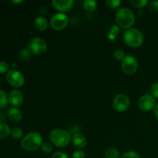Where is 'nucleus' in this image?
Wrapping results in <instances>:
<instances>
[{
    "instance_id": "obj_23",
    "label": "nucleus",
    "mask_w": 158,
    "mask_h": 158,
    "mask_svg": "<svg viewBox=\"0 0 158 158\" xmlns=\"http://www.w3.org/2000/svg\"><path fill=\"white\" fill-rule=\"evenodd\" d=\"M130 3L134 7L137 8V9H143L147 5H148V0H131Z\"/></svg>"
},
{
    "instance_id": "obj_17",
    "label": "nucleus",
    "mask_w": 158,
    "mask_h": 158,
    "mask_svg": "<svg viewBox=\"0 0 158 158\" xmlns=\"http://www.w3.org/2000/svg\"><path fill=\"white\" fill-rule=\"evenodd\" d=\"M83 8L89 12H94L97 8V2L94 0H86L83 3Z\"/></svg>"
},
{
    "instance_id": "obj_6",
    "label": "nucleus",
    "mask_w": 158,
    "mask_h": 158,
    "mask_svg": "<svg viewBox=\"0 0 158 158\" xmlns=\"http://www.w3.org/2000/svg\"><path fill=\"white\" fill-rule=\"evenodd\" d=\"M6 80L12 87L20 88L24 85L25 77L17 69H9L6 73Z\"/></svg>"
},
{
    "instance_id": "obj_15",
    "label": "nucleus",
    "mask_w": 158,
    "mask_h": 158,
    "mask_svg": "<svg viewBox=\"0 0 158 158\" xmlns=\"http://www.w3.org/2000/svg\"><path fill=\"white\" fill-rule=\"evenodd\" d=\"M34 26L37 30L43 32V31H46L49 27V22L45 17L38 16L34 20Z\"/></svg>"
},
{
    "instance_id": "obj_11",
    "label": "nucleus",
    "mask_w": 158,
    "mask_h": 158,
    "mask_svg": "<svg viewBox=\"0 0 158 158\" xmlns=\"http://www.w3.org/2000/svg\"><path fill=\"white\" fill-rule=\"evenodd\" d=\"M52 5L57 11L61 13H64L72 9L74 2L73 0H52Z\"/></svg>"
},
{
    "instance_id": "obj_35",
    "label": "nucleus",
    "mask_w": 158,
    "mask_h": 158,
    "mask_svg": "<svg viewBox=\"0 0 158 158\" xmlns=\"http://www.w3.org/2000/svg\"><path fill=\"white\" fill-rule=\"evenodd\" d=\"M11 2L13 3V4H21L23 2V1L22 0H18V1H11Z\"/></svg>"
},
{
    "instance_id": "obj_28",
    "label": "nucleus",
    "mask_w": 158,
    "mask_h": 158,
    "mask_svg": "<svg viewBox=\"0 0 158 158\" xmlns=\"http://www.w3.org/2000/svg\"><path fill=\"white\" fill-rule=\"evenodd\" d=\"M148 9L152 12H158V1H157V0L151 1V2L148 3Z\"/></svg>"
},
{
    "instance_id": "obj_20",
    "label": "nucleus",
    "mask_w": 158,
    "mask_h": 158,
    "mask_svg": "<svg viewBox=\"0 0 158 158\" xmlns=\"http://www.w3.org/2000/svg\"><path fill=\"white\" fill-rule=\"evenodd\" d=\"M31 52L27 48H23L20 50L19 53V58L23 62H26L31 58Z\"/></svg>"
},
{
    "instance_id": "obj_10",
    "label": "nucleus",
    "mask_w": 158,
    "mask_h": 158,
    "mask_svg": "<svg viewBox=\"0 0 158 158\" xmlns=\"http://www.w3.org/2000/svg\"><path fill=\"white\" fill-rule=\"evenodd\" d=\"M156 100L151 94H145L141 96L137 101L139 109L143 112L152 110L156 106Z\"/></svg>"
},
{
    "instance_id": "obj_32",
    "label": "nucleus",
    "mask_w": 158,
    "mask_h": 158,
    "mask_svg": "<svg viewBox=\"0 0 158 158\" xmlns=\"http://www.w3.org/2000/svg\"><path fill=\"white\" fill-rule=\"evenodd\" d=\"M73 158H86V154L81 150H77L74 151L72 156Z\"/></svg>"
},
{
    "instance_id": "obj_16",
    "label": "nucleus",
    "mask_w": 158,
    "mask_h": 158,
    "mask_svg": "<svg viewBox=\"0 0 158 158\" xmlns=\"http://www.w3.org/2000/svg\"><path fill=\"white\" fill-rule=\"evenodd\" d=\"M11 134V129L6 123H0V140H5Z\"/></svg>"
},
{
    "instance_id": "obj_8",
    "label": "nucleus",
    "mask_w": 158,
    "mask_h": 158,
    "mask_svg": "<svg viewBox=\"0 0 158 158\" xmlns=\"http://www.w3.org/2000/svg\"><path fill=\"white\" fill-rule=\"evenodd\" d=\"M130 106H131V100L126 94H117L113 100V106L114 110L119 113H123L127 111L130 108Z\"/></svg>"
},
{
    "instance_id": "obj_1",
    "label": "nucleus",
    "mask_w": 158,
    "mask_h": 158,
    "mask_svg": "<svg viewBox=\"0 0 158 158\" xmlns=\"http://www.w3.org/2000/svg\"><path fill=\"white\" fill-rule=\"evenodd\" d=\"M123 41L127 46L131 48H139L144 42L143 32L136 28H130L123 32Z\"/></svg>"
},
{
    "instance_id": "obj_22",
    "label": "nucleus",
    "mask_w": 158,
    "mask_h": 158,
    "mask_svg": "<svg viewBox=\"0 0 158 158\" xmlns=\"http://www.w3.org/2000/svg\"><path fill=\"white\" fill-rule=\"evenodd\" d=\"M119 32H120V28L117 26L114 25L112 27L110 28V33L108 35V39L110 41H114L116 40L117 36L118 35Z\"/></svg>"
},
{
    "instance_id": "obj_18",
    "label": "nucleus",
    "mask_w": 158,
    "mask_h": 158,
    "mask_svg": "<svg viewBox=\"0 0 158 158\" xmlns=\"http://www.w3.org/2000/svg\"><path fill=\"white\" fill-rule=\"evenodd\" d=\"M9 104V96L3 89H0V110L5 109Z\"/></svg>"
},
{
    "instance_id": "obj_25",
    "label": "nucleus",
    "mask_w": 158,
    "mask_h": 158,
    "mask_svg": "<svg viewBox=\"0 0 158 158\" xmlns=\"http://www.w3.org/2000/svg\"><path fill=\"white\" fill-rule=\"evenodd\" d=\"M106 5L108 8L111 9H118L119 6L121 4V2L120 0H106Z\"/></svg>"
},
{
    "instance_id": "obj_33",
    "label": "nucleus",
    "mask_w": 158,
    "mask_h": 158,
    "mask_svg": "<svg viewBox=\"0 0 158 158\" xmlns=\"http://www.w3.org/2000/svg\"><path fill=\"white\" fill-rule=\"evenodd\" d=\"M6 120V116H5L3 114H0V123H5Z\"/></svg>"
},
{
    "instance_id": "obj_12",
    "label": "nucleus",
    "mask_w": 158,
    "mask_h": 158,
    "mask_svg": "<svg viewBox=\"0 0 158 158\" xmlns=\"http://www.w3.org/2000/svg\"><path fill=\"white\" fill-rule=\"evenodd\" d=\"M24 102V95L19 89H13L9 94V103L13 107H19Z\"/></svg>"
},
{
    "instance_id": "obj_5",
    "label": "nucleus",
    "mask_w": 158,
    "mask_h": 158,
    "mask_svg": "<svg viewBox=\"0 0 158 158\" xmlns=\"http://www.w3.org/2000/svg\"><path fill=\"white\" fill-rule=\"evenodd\" d=\"M138 61L133 56H126L125 58L121 61L122 71L126 75L131 76L135 74L138 69Z\"/></svg>"
},
{
    "instance_id": "obj_36",
    "label": "nucleus",
    "mask_w": 158,
    "mask_h": 158,
    "mask_svg": "<svg viewBox=\"0 0 158 158\" xmlns=\"http://www.w3.org/2000/svg\"><path fill=\"white\" fill-rule=\"evenodd\" d=\"M11 67H12V69H15V68L17 67V63H12V65H11Z\"/></svg>"
},
{
    "instance_id": "obj_2",
    "label": "nucleus",
    "mask_w": 158,
    "mask_h": 158,
    "mask_svg": "<svg viewBox=\"0 0 158 158\" xmlns=\"http://www.w3.org/2000/svg\"><path fill=\"white\" fill-rule=\"evenodd\" d=\"M42 144H43L42 136L36 132H31L27 134L23 137L20 143L21 148L28 152L35 151L39 148H41Z\"/></svg>"
},
{
    "instance_id": "obj_14",
    "label": "nucleus",
    "mask_w": 158,
    "mask_h": 158,
    "mask_svg": "<svg viewBox=\"0 0 158 158\" xmlns=\"http://www.w3.org/2000/svg\"><path fill=\"white\" fill-rule=\"evenodd\" d=\"M7 117L10 120L13 122H19L23 118V114L17 107H12L9 108L7 111Z\"/></svg>"
},
{
    "instance_id": "obj_27",
    "label": "nucleus",
    "mask_w": 158,
    "mask_h": 158,
    "mask_svg": "<svg viewBox=\"0 0 158 158\" xmlns=\"http://www.w3.org/2000/svg\"><path fill=\"white\" fill-rule=\"evenodd\" d=\"M114 56L118 61H122L125 58V53L121 49H117V50L114 51Z\"/></svg>"
},
{
    "instance_id": "obj_21",
    "label": "nucleus",
    "mask_w": 158,
    "mask_h": 158,
    "mask_svg": "<svg viewBox=\"0 0 158 158\" xmlns=\"http://www.w3.org/2000/svg\"><path fill=\"white\" fill-rule=\"evenodd\" d=\"M11 137L14 140H19V139L23 138V131L20 127H14L13 129L11 130Z\"/></svg>"
},
{
    "instance_id": "obj_34",
    "label": "nucleus",
    "mask_w": 158,
    "mask_h": 158,
    "mask_svg": "<svg viewBox=\"0 0 158 158\" xmlns=\"http://www.w3.org/2000/svg\"><path fill=\"white\" fill-rule=\"evenodd\" d=\"M154 115H155L156 119L158 120V103L156 105L155 108H154Z\"/></svg>"
},
{
    "instance_id": "obj_30",
    "label": "nucleus",
    "mask_w": 158,
    "mask_h": 158,
    "mask_svg": "<svg viewBox=\"0 0 158 158\" xmlns=\"http://www.w3.org/2000/svg\"><path fill=\"white\" fill-rule=\"evenodd\" d=\"M151 95L155 99L158 100V82H156L154 84H152L151 87Z\"/></svg>"
},
{
    "instance_id": "obj_31",
    "label": "nucleus",
    "mask_w": 158,
    "mask_h": 158,
    "mask_svg": "<svg viewBox=\"0 0 158 158\" xmlns=\"http://www.w3.org/2000/svg\"><path fill=\"white\" fill-rule=\"evenodd\" d=\"M51 158H69V156L63 151H56L52 154Z\"/></svg>"
},
{
    "instance_id": "obj_19",
    "label": "nucleus",
    "mask_w": 158,
    "mask_h": 158,
    "mask_svg": "<svg viewBox=\"0 0 158 158\" xmlns=\"http://www.w3.org/2000/svg\"><path fill=\"white\" fill-rule=\"evenodd\" d=\"M105 156L106 158H120V153L117 148H109L105 151Z\"/></svg>"
},
{
    "instance_id": "obj_7",
    "label": "nucleus",
    "mask_w": 158,
    "mask_h": 158,
    "mask_svg": "<svg viewBox=\"0 0 158 158\" xmlns=\"http://www.w3.org/2000/svg\"><path fill=\"white\" fill-rule=\"evenodd\" d=\"M49 24L54 30L61 31L66 28L69 24V18L65 13L58 12L51 17Z\"/></svg>"
},
{
    "instance_id": "obj_9",
    "label": "nucleus",
    "mask_w": 158,
    "mask_h": 158,
    "mask_svg": "<svg viewBox=\"0 0 158 158\" xmlns=\"http://www.w3.org/2000/svg\"><path fill=\"white\" fill-rule=\"evenodd\" d=\"M27 49L30 51V52L34 55H41L43 54L47 49V44L46 41L41 38L32 39L29 42Z\"/></svg>"
},
{
    "instance_id": "obj_24",
    "label": "nucleus",
    "mask_w": 158,
    "mask_h": 158,
    "mask_svg": "<svg viewBox=\"0 0 158 158\" xmlns=\"http://www.w3.org/2000/svg\"><path fill=\"white\" fill-rule=\"evenodd\" d=\"M41 149L45 154H50L53 151V144L51 142H43L41 146Z\"/></svg>"
},
{
    "instance_id": "obj_13",
    "label": "nucleus",
    "mask_w": 158,
    "mask_h": 158,
    "mask_svg": "<svg viewBox=\"0 0 158 158\" xmlns=\"http://www.w3.org/2000/svg\"><path fill=\"white\" fill-rule=\"evenodd\" d=\"M71 141L73 143L74 146L78 148L79 150L84 148L86 146V143H87L86 137L80 132L73 134Z\"/></svg>"
},
{
    "instance_id": "obj_26",
    "label": "nucleus",
    "mask_w": 158,
    "mask_h": 158,
    "mask_svg": "<svg viewBox=\"0 0 158 158\" xmlns=\"http://www.w3.org/2000/svg\"><path fill=\"white\" fill-rule=\"evenodd\" d=\"M120 158H140V154L134 151H129L125 152Z\"/></svg>"
},
{
    "instance_id": "obj_3",
    "label": "nucleus",
    "mask_w": 158,
    "mask_h": 158,
    "mask_svg": "<svg viewBox=\"0 0 158 158\" xmlns=\"http://www.w3.org/2000/svg\"><path fill=\"white\" fill-rule=\"evenodd\" d=\"M49 140L57 148H65L71 141L72 135L68 131L63 129H54L49 133Z\"/></svg>"
},
{
    "instance_id": "obj_29",
    "label": "nucleus",
    "mask_w": 158,
    "mask_h": 158,
    "mask_svg": "<svg viewBox=\"0 0 158 158\" xmlns=\"http://www.w3.org/2000/svg\"><path fill=\"white\" fill-rule=\"evenodd\" d=\"M9 71V65L5 61H0V73H7Z\"/></svg>"
},
{
    "instance_id": "obj_4",
    "label": "nucleus",
    "mask_w": 158,
    "mask_h": 158,
    "mask_svg": "<svg viewBox=\"0 0 158 158\" xmlns=\"http://www.w3.org/2000/svg\"><path fill=\"white\" fill-rule=\"evenodd\" d=\"M116 22L117 25L123 29H128L135 23V15L128 8H120L116 13Z\"/></svg>"
}]
</instances>
